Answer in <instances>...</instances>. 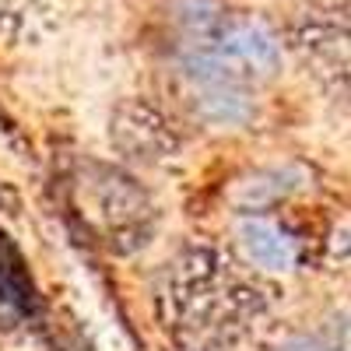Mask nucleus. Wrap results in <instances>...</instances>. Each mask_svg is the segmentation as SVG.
Wrapping results in <instances>:
<instances>
[{"mask_svg":"<svg viewBox=\"0 0 351 351\" xmlns=\"http://www.w3.org/2000/svg\"><path fill=\"white\" fill-rule=\"evenodd\" d=\"M176 64L208 120L236 123L250 112V92L278 71L281 49L253 18L190 4L176 25Z\"/></svg>","mask_w":351,"mask_h":351,"instance_id":"2","label":"nucleus"},{"mask_svg":"<svg viewBox=\"0 0 351 351\" xmlns=\"http://www.w3.org/2000/svg\"><path fill=\"white\" fill-rule=\"evenodd\" d=\"M0 302L11 306L21 316H36V309H39L36 281L28 274V263L4 232H0Z\"/></svg>","mask_w":351,"mask_h":351,"instance_id":"5","label":"nucleus"},{"mask_svg":"<svg viewBox=\"0 0 351 351\" xmlns=\"http://www.w3.org/2000/svg\"><path fill=\"white\" fill-rule=\"evenodd\" d=\"M71 197L77 218L106 250L134 253L152 243L158 208L130 172L106 162H81L71 176Z\"/></svg>","mask_w":351,"mask_h":351,"instance_id":"3","label":"nucleus"},{"mask_svg":"<svg viewBox=\"0 0 351 351\" xmlns=\"http://www.w3.org/2000/svg\"><path fill=\"white\" fill-rule=\"evenodd\" d=\"M109 141L134 165H165L183 152V130L152 102H123L109 120Z\"/></svg>","mask_w":351,"mask_h":351,"instance_id":"4","label":"nucleus"},{"mask_svg":"<svg viewBox=\"0 0 351 351\" xmlns=\"http://www.w3.org/2000/svg\"><path fill=\"white\" fill-rule=\"evenodd\" d=\"M274 285L250 260L186 246L155 285L158 324L180 351H239L274 309Z\"/></svg>","mask_w":351,"mask_h":351,"instance_id":"1","label":"nucleus"},{"mask_svg":"<svg viewBox=\"0 0 351 351\" xmlns=\"http://www.w3.org/2000/svg\"><path fill=\"white\" fill-rule=\"evenodd\" d=\"M281 351H344V348L334 344V341H327V337L306 334V337H291L288 344H281Z\"/></svg>","mask_w":351,"mask_h":351,"instance_id":"6","label":"nucleus"}]
</instances>
